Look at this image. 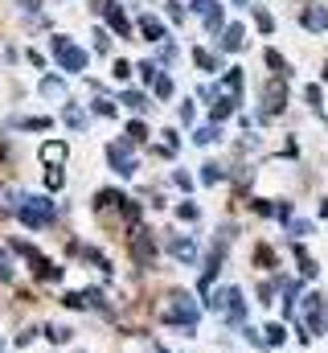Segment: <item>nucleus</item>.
Here are the masks:
<instances>
[{"label": "nucleus", "mask_w": 328, "mask_h": 353, "mask_svg": "<svg viewBox=\"0 0 328 353\" xmlns=\"http://www.w3.org/2000/svg\"><path fill=\"white\" fill-rule=\"evenodd\" d=\"M17 214H21V222L25 226H45L50 218H54V201L50 197H21V205H17Z\"/></svg>", "instance_id": "f257e3e1"}, {"label": "nucleus", "mask_w": 328, "mask_h": 353, "mask_svg": "<svg viewBox=\"0 0 328 353\" xmlns=\"http://www.w3.org/2000/svg\"><path fill=\"white\" fill-rule=\"evenodd\" d=\"M168 300H172V304L161 312V321H168V325H185V329H197V316H201L197 304H193L189 296H168Z\"/></svg>", "instance_id": "f03ea898"}, {"label": "nucleus", "mask_w": 328, "mask_h": 353, "mask_svg": "<svg viewBox=\"0 0 328 353\" xmlns=\"http://www.w3.org/2000/svg\"><path fill=\"white\" fill-rule=\"evenodd\" d=\"M54 54H58V62H62V70H70V74H79V70H86V50H79L70 37H54Z\"/></svg>", "instance_id": "7ed1b4c3"}, {"label": "nucleus", "mask_w": 328, "mask_h": 353, "mask_svg": "<svg viewBox=\"0 0 328 353\" xmlns=\"http://www.w3.org/2000/svg\"><path fill=\"white\" fill-rule=\"evenodd\" d=\"M222 316H230V321H243V312H246V304H243V292L238 288H222L214 300H209Z\"/></svg>", "instance_id": "20e7f679"}, {"label": "nucleus", "mask_w": 328, "mask_h": 353, "mask_svg": "<svg viewBox=\"0 0 328 353\" xmlns=\"http://www.w3.org/2000/svg\"><path fill=\"white\" fill-rule=\"evenodd\" d=\"M132 255H136L140 267H152V259H156V247H152V239L140 226H132Z\"/></svg>", "instance_id": "39448f33"}, {"label": "nucleus", "mask_w": 328, "mask_h": 353, "mask_svg": "<svg viewBox=\"0 0 328 353\" xmlns=\"http://www.w3.org/2000/svg\"><path fill=\"white\" fill-rule=\"evenodd\" d=\"M107 161H111V169H115L119 176H132V173H136V161H132L127 144H107Z\"/></svg>", "instance_id": "423d86ee"}, {"label": "nucleus", "mask_w": 328, "mask_h": 353, "mask_svg": "<svg viewBox=\"0 0 328 353\" xmlns=\"http://www.w3.org/2000/svg\"><path fill=\"white\" fill-rule=\"evenodd\" d=\"M300 21H304V29H308V33H320V29H328V12L320 8V4L304 8V17H300Z\"/></svg>", "instance_id": "0eeeda50"}, {"label": "nucleus", "mask_w": 328, "mask_h": 353, "mask_svg": "<svg viewBox=\"0 0 328 353\" xmlns=\"http://www.w3.org/2000/svg\"><path fill=\"white\" fill-rule=\"evenodd\" d=\"M103 17L111 21V29H115L119 37H127V33H132V21L123 17V8H119V4H107V8H103Z\"/></svg>", "instance_id": "6e6552de"}, {"label": "nucleus", "mask_w": 328, "mask_h": 353, "mask_svg": "<svg viewBox=\"0 0 328 353\" xmlns=\"http://www.w3.org/2000/svg\"><path fill=\"white\" fill-rule=\"evenodd\" d=\"M168 251H172V259H181V263H193V259H197V243H193V239H172Z\"/></svg>", "instance_id": "1a4fd4ad"}, {"label": "nucleus", "mask_w": 328, "mask_h": 353, "mask_svg": "<svg viewBox=\"0 0 328 353\" xmlns=\"http://www.w3.org/2000/svg\"><path fill=\"white\" fill-rule=\"evenodd\" d=\"M243 46H246V29H243V25H226L222 50H230V54H234V50H243Z\"/></svg>", "instance_id": "9d476101"}, {"label": "nucleus", "mask_w": 328, "mask_h": 353, "mask_svg": "<svg viewBox=\"0 0 328 353\" xmlns=\"http://www.w3.org/2000/svg\"><path fill=\"white\" fill-rule=\"evenodd\" d=\"M140 33H144L148 41H164V25L152 17V12H148V17H140Z\"/></svg>", "instance_id": "9b49d317"}, {"label": "nucleus", "mask_w": 328, "mask_h": 353, "mask_svg": "<svg viewBox=\"0 0 328 353\" xmlns=\"http://www.w3.org/2000/svg\"><path fill=\"white\" fill-rule=\"evenodd\" d=\"M41 161L58 169V165L66 161V144H62V140H58V144H41Z\"/></svg>", "instance_id": "f8f14e48"}, {"label": "nucleus", "mask_w": 328, "mask_h": 353, "mask_svg": "<svg viewBox=\"0 0 328 353\" xmlns=\"http://www.w3.org/2000/svg\"><path fill=\"white\" fill-rule=\"evenodd\" d=\"M263 99H267V111H279V107L287 103V90L279 87V83H271V87L263 90Z\"/></svg>", "instance_id": "ddd939ff"}, {"label": "nucleus", "mask_w": 328, "mask_h": 353, "mask_svg": "<svg viewBox=\"0 0 328 353\" xmlns=\"http://www.w3.org/2000/svg\"><path fill=\"white\" fill-rule=\"evenodd\" d=\"M41 94L45 99H66V83L62 79H41Z\"/></svg>", "instance_id": "4468645a"}, {"label": "nucleus", "mask_w": 328, "mask_h": 353, "mask_svg": "<svg viewBox=\"0 0 328 353\" xmlns=\"http://www.w3.org/2000/svg\"><path fill=\"white\" fill-rule=\"evenodd\" d=\"M222 87H226V94H230V99H238V90H243V70H226Z\"/></svg>", "instance_id": "2eb2a0df"}, {"label": "nucleus", "mask_w": 328, "mask_h": 353, "mask_svg": "<svg viewBox=\"0 0 328 353\" xmlns=\"http://www.w3.org/2000/svg\"><path fill=\"white\" fill-rule=\"evenodd\" d=\"M234 103H238V99H230V94H222V99H218V103H214V119H218V123H222V119H226V115H230V111H234Z\"/></svg>", "instance_id": "dca6fc26"}, {"label": "nucleus", "mask_w": 328, "mask_h": 353, "mask_svg": "<svg viewBox=\"0 0 328 353\" xmlns=\"http://www.w3.org/2000/svg\"><path fill=\"white\" fill-rule=\"evenodd\" d=\"M283 337H287L283 325H267V329H263V345H283Z\"/></svg>", "instance_id": "f3484780"}, {"label": "nucleus", "mask_w": 328, "mask_h": 353, "mask_svg": "<svg viewBox=\"0 0 328 353\" xmlns=\"http://www.w3.org/2000/svg\"><path fill=\"white\" fill-rule=\"evenodd\" d=\"M152 90H156V99H172V79L168 74H156L152 79Z\"/></svg>", "instance_id": "a211bd4d"}, {"label": "nucleus", "mask_w": 328, "mask_h": 353, "mask_svg": "<svg viewBox=\"0 0 328 353\" xmlns=\"http://www.w3.org/2000/svg\"><path fill=\"white\" fill-rule=\"evenodd\" d=\"M45 337H50L54 345H66V341H70V329H66V325H50V329H45Z\"/></svg>", "instance_id": "6ab92c4d"}, {"label": "nucleus", "mask_w": 328, "mask_h": 353, "mask_svg": "<svg viewBox=\"0 0 328 353\" xmlns=\"http://www.w3.org/2000/svg\"><path fill=\"white\" fill-rule=\"evenodd\" d=\"M296 263H300V271H304V275H316V263H312V255H308L304 247H296Z\"/></svg>", "instance_id": "aec40b11"}, {"label": "nucleus", "mask_w": 328, "mask_h": 353, "mask_svg": "<svg viewBox=\"0 0 328 353\" xmlns=\"http://www.w3.org/2000/svg\"><path fill=\"white\" fill-rule=\"evenodd\" d=\"M193 62H197L201 70H218V62H214V54H209V50H193Z\"/></svg>", "instance_id": "412c9836"}, {"label": "nucleus", "mask_w": 328, "mask_h": 353, "mask_svg": "<svg viewBox=\"0 0 328 353\" xmlns=\"http://www.w3.org/2000/svg\"><path fill=\"white\" fill-rule=\"evenodd\" d=\"M267 66H271L275 74H283V79H287V62L279 58V50H267Z\"/></svg>", "instance_id": "4be33fe9"}, {"label": "nucleus", "mask_w": 328, "mask_h": 353, "mask_svg": "<svg viewBox=\"0 0 328 353\" xmlns=\"http://www.w3.org/2000/svg\"><path fill=\"white\" fill-rule=\"evenodd\" d=\"M123 103H127L132 111H144V107H148V99H144L140 90H123Z\"/></svg>", "instance_id": "5701e85b"}, {"label": "nucleus", "mask_w": 328, "mask_h": 353, "mask_svg": "<svg viewBox=\"0 0 328 353\" xmlns=\"http://www.w3.org/2000/svg\"><path fill=\"white\" fill-rule=\"evenodd\" d=\"M218 136H222V128H197V132H193V140H197V144H214Z\"/></svg>", "instance_id": "b1692460"}, {"label": "nucleus", "mask_w": 328, "mask_h": 353, "mask_svg": "<svg viewBox=\"0 0 328 353\" xmlns=\"http://www.w3.org/2000/svg\"><path fill=\"white\" fill-rule=\"evenodd\" d=\"M115 201H123V193H115V189H103V193L94 197V205H99V210H107V205H115Z\"/></svg>", "instance_id": "393cba45"}, {"label": "nucleus", "mask_w": 328, "mask_h": 353, "mask_svg": "<svg viewBox=\"0 0 328 353\" xmlns=\"http://www.w3.org/2000/svg\"><path fill=\"white\" fill-rule=\"evenodd\" d=\"M66 123L70 128H86V111L82 107H66Z\"/></svg>", "instance_id": "a878e982"}, {"label": "nucleus", "mask_w": 328, "mask_h": 353, "mask_svg": "<svg viewBox=\"0 0 328 353\" xmlns=\"http://www.w3.org/2000/svg\"><path fill=\"white\" fill-rule=\"evenodd\" d=\"M140 140H148V128L144 123H127V144H140Z\"/></svg>", "instance_id": "bb28decb"}, {"label": "nucleus", "mask_w": 328, "mask_h": 353, "mask_svg": "<svg viewBox=\"0 0 328 353\" xmlns=\"http://www.w3.org/2000/svg\"><path fill=\"white\" fill-rule=\"evenodd\" d=\"M222 169H218V165H201V181H205V185H218V181H222Z\"/></svg>", "instance_id": "cd10ccee"}, {"label": "nucleus", "mask_w": 328, "mask_h": 353, "mask_svg": "<svg viewBox=\"0 0 328 353\" xmlns=\"http://www.w3.org/2000/svg\"><path fill=\"white\" fill-rule=\"evenodd\" d=\"M254 21H258V29H263V33H271V29H275V21H271V12H267V8H254Z\"/></svg>", "instance_id": "c85d7f7f"}, {"label": "nucleus", "mask_w": 328, "mask_h": 353, "mask_svg": "<svg viewBox=\"0 0 328 353\" xmlns=\"http://www.w3.org/2000/svg\"><path fill=\"white\" fill-rule=\"evenodd\" d=\"M119 210H123V218H127V222H132V226H136V218H140V205H136V201H127V197H123V201H119Z\"/></svg>", "instance_id": "c756f323"}, {"label": "nucleus", "mask_w": 328, "mask_h": 353, "mask_svg": "<svg viewBox=\"0 0 328 353\" xmlns=\"http://www.w3.org/2000/svg\"><path fill=\"white\" fill-rule=\"evenodd\" d=\"M193 12L209 17V12H218V0H193Z\"/></svg>", "instance_id": "7c9ffc66"}, {"label": "nucleus", "mask_w": 328, "mask_h": 353, "mask_svg": "<svg viewBox=\"0 0 328 353\" xmlns=\"http://www.w3.org/2000/svg\"><path fill=\"white\" fill-rule=\"evenodd\" d=\"M94 50H99V54H107V50H111V37H107L103 29H94Z\"/></svg>", "instance_id": "2f4dec72"}, {"label": "nucleus", "mask_w": 328, "mask_h": 353, "mask_svg": "<svg viewBox=\"0 0 328 353\" xmlns=\"http://www.w3.org/2000/svg\"><path fill=\"white\" fill-rule=\"evenodd\" d=\"M21 128H29V132H45L50 128V119H17Z\"/></svg>", "instance_id": "473e14b6"}, {"label": "nucleus", "mask_w": 328, "mask_h": 353, "mask_svg": "<svg viewBox=\"0 0 328 353\" xmlns=\"http://www.w3.org/2000/svg\"><path fill=\"white\" fill-rule=\"evenodd\" d=\"M62 181H66L62 169H50V173H45V185H50V189H62Z\"/></svg>", "instance_id": "72a5a7b5"}, {"label": "nucleus", "mask_w": 328, "mask_h": 353, "mask_svg": "<svg viewBox=\"0 0 328 353\" xmlns=\"http://www.w3.org/2000/svg\"><path fill=\"white\" fill-rule=\"evenodd\" d=\"M94 111H99V115H115V103H111V99H94Z\"/></svg>", "instance_id": "f704fd0d"}, {"label": "nucleus", "mask_w": 328, "mask_h": 353, "mask_svg": "<svg viewBox=\"0 0 328 353\" xmlns=\"http://www.w3.org/2000/svg\"><path fill=\"white\" fill-rule=\"evenodd\" d=\"M0 279H12V259L0 251Z\"/></svg>", "instance_id": "c9c22d12"}, {"label": "nucleus", "mask_w": 328, "mask_h": 353, "mask_svg": "<svg viewBox=\"0 0 328 353\" xmlns=\"http://www.w3.org/2000/svg\"><path fill=\"white\" fill-rule=\"evenodd\" d=\"M111 74H115V79H119V83H123V79H127V74H132V66H127V62H123V58H119V62H115V70H111Z\"/></svg>", "instance_id": "e433bc0d"}, {"label": "nucleus", "mask_w": 328, "mask_h": 353, "mask_svg": "<svg viewBox=\"0 0 328 353\" xmlns=\"http://www.w3.org/2000/svg\"><path fill=\"white\" fill-rule=\"evenodd\" d=\"M140 74H144V79H148V83H152V79H156V74H161V66H152V62H140Z\"/></svg>", "instance_id": "4c0bfd02"}, {"label": "nucleus", "mask_w": 328, "mask_h": 353, "mask_svg": "<svg viewBox=\"0 0 328 353\" xmlns=\"http://www.w3.org/2000/svg\"><path fill=\"white\" fill-rule=\"evenodd\" d=\"M291 234H296V239H304V234H312V222H291Z\"/></svg>", "instance_id": "58836bf2"}, {"label": "nucleus", "mask_w": 328, "mask_h": 353, "mask_svg": "<svg viewBox=\"0 0 328 353\" xmlns=\"http://www.w3.org/2000/svg\"><path fill=\"white\" fill-rule=\"evenodd\" d=\"M254 259H258V263H263V267H271V263H275V255H271L267 247H258V251H254Z\"/></svg>", "instance_id": "ea45409f"}, {"label": "nucleus", "mask_w": 328, "mask_h": 353, "mask_svg": "<svg viewBox=\"0 0 328 353\" xmlns=\"http://www.w3.org/2000/svg\"><path fill=\"white\" fill-rule=\"evenodd\" d=\"M181 17H185V8L176 0H168V21H181Z\"/></svg>", "instance_id": "a19ab883"}, {"label": "nucleus", "mask_w": 328, "mask_h": 353, "mask_svg": "<svg viewBox=\"0 0 328 353\" xmlns=\"http://www.w3.org/2000/svg\"><path fill=\"white\" fill-rule=\"evenodd\" d=\"M308 103H312V107H320V103H325V99H320V87H308Z\"/></svg>", "instance_id": "79ce46f5"}, {"label": "nucleus", "mask_w": 328, "mask_h": 353, "mask_svg": "<svg viewBox=\"0 0 328 353\" xmlns=\"http://www.w3.org/2000/svg\"><path fill=\"white\" fill-rule=\"evenodd\" d=\"M325 214H328V201H325Z\"/></svg>", "instance_id": "37998d69"}, {"label": "nucleus", "mask_w": 328, "mask_h": 353, "mask_svg": "<svg viewBox=\"0 0 328 353\" xmlns=\"http://www.w3.org/2000/svg\"><path fill=\"white\" fill-rule=\"evenodd\" d=\"M0 353H4V350H0Z\"/></svg>", "instance_id": "c03bdc74"}]
</instances>
